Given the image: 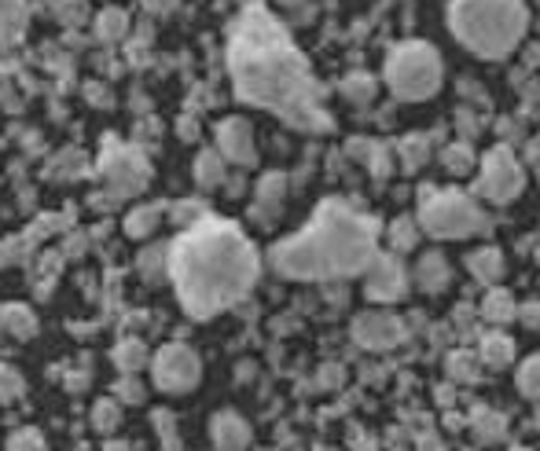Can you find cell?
Here are the masks:
<instances>
[{
    "mask_svg": "<svg viewBox=\"0 0 540 451\" xmlns=\"http://www.w3.org/2000/svg\"><path fill=\"white\" fill-rule=\"evenodd\" d=\"M526 187V169L519 165V158L511 155L507 147H493L482 162V180H478V191L489 198V203H514Z\"/></svg>",
    "mask_w": 540,
    "mask_h": 451,
    "instance_id": "9c48e42d",
    "label": "cell"
},
{
    "mask_svg": "<svg viewBox=\"0 0 540 451\" xmlns=\"http://www.w3.org/2000/svg\"><path fill=\"white\" fill-rule=\"evenodd\" d=\"M56 15L63 27H81L89 22V0H56Z\"/></svg>",
    "mask_w": 540,
    "mask_h": 451,
    "instance_id": "d6a6232c",
    "label": "cell"
},
{
    "mask_svg": "<svg viewBox=\"0 0 540 451\" xmlns=\"http://www.w3.org/2000/svg\"><path fill=\"white\" fill-rule=\"evenodd\" d=\"M467 268H471V275H474L478 283L493 287L504 275V254H500L497 246H482V249H474V254L467 257Z\"/></svg>",
    "mask_w": 540,
    "mask_h": 451,
    "instance_id": "ac0fdd59",
    "label": "cell"
},
{
    "mask_svg": "<svg viewBox=\"0 0 540 451\" xmlns=\"http://www.w3.org/2000/svg\"><path fill=\"white\" fill-rule=\"evenodd\" d=\"M379 257V224L346 206L342 198H328L316 206L309 228L273 246V268L287 279L324 283V279H350L367 271Z\"/></svg>",
    "mask_w": 540,
    "mask_h": 451,
    "instance_id": "3957f363",
    "label": "cell"
},
{
    "mask_svg": "<svg viewBox=\"0 0 540 451\" xmlns=\"http://www.w3.org/2000/svg\"><path fill=\"white\" fill-rule=\"evenodd\" d=\"M420 224L434 239H467L482 228V213L467 195L427 187L420 195Z\"/></svg>",
    "mask_w": 540,
    "mask_h": 451,
    "instance_id": "8992f818",
    "label": "cell"
},
{
    "mask_svg": "<svg viewBox=\"0 0 540 451\" xmlns=\"http://www.w3.org/2000/svg\"><path fill=\"white\" fill-rule=\"evenodd\" d=\"M415 279H420V287L427 294H437V290H445L449 287V264L441 254H423L420 264H415Z\"/></svg>",
    "mask_w": 540,
    "mask_h": 451,
    "instance_id": "d6986e66",
    "label": "cell"
},
{
    "mask_svg": "<svg viewBox=\"0 0 540 451\" xmlns=\"http://www.w3.org/2000/svg\"><path fill=\"white\" fill-rule=\"evenodd\" d=\"M89 103L92 107H111V92L104 85H89Z\"/></svg>",
    "mask_w": 540,
    "mask_h": 451,
    "instance_id": "74e56055",
    "label": "cell"
},
{
    "mask_svg": "<svg viewBox=\"0 0 540 451\" xmlns=\"http://www.w3.org/2000/svg\"><path fill=\"white\" fill-rule=\"evenodd\" d=\"M519 389H522V396L540 400V356H529L519 367Z\"/></svg>",
    "mask_w": 540,
    "mask_h": 451,
    "instance_id": "1f68e13d",
    "label": "cell"
},
{
    "mask_svg": "<svg viewBox=\"0 0 540 451\" xmlns=\"http://www.w3.org/2000/svg\"><path fill=\"white\" fill-rule=\"evenodd\" d=\"M445 371L452 382H478L482 378V356L478 353H467V348H456V353H449L445 360Z\"/></svg>",
    "mask_w": 540,
    "mask_h": 451,
    "instance_id": "7402d4cb",
    "label": "cell"
},
{
    "mask_svg": "<svg viewBox=\"0 0 540 451\" xmlns=\"http://www.w3.org/2000/svg\"><path fill=\"white\" fill-rule=\"evenodd\" d=\"M408 287V271L394 254H379L364 271V294L372 301H397Z\"/></svg>",
    "mask_w": 540,
    "mask_h": 451,
    "instance_id": "8fae6325",
    "label": "cell"
},
{
    "mask_svg": "<svg viewBox=\"0 0 540 451\" xmlns=\"http://www.w3.org/2000/svg\"><path fill=\"white\" fill-rule=\"evenodd\" d=\"M100 180L107 184V195L111 198H129V195H140L151 180V162L140 147H129V143H118V140H107L104 155H100Z\"/></svg>",
    "mask_w": 540,
    "mask_h": 451,
    "instance_id": "52a82bcc",
    "label": "cell"
},
{
    "mask_svg": "<svg viewBox=\"0 0 540 451\" xmlns=\"http://www.w3.org/2000/svg\"><path fill=\"white\" fill-rule=\"evenodd\" d=\"M258 249L232 220L203 217L169 246V279L191 319H213L258 283Z\"/></svg>",
    "mask_w": 540,
    "mask_h": 451,
    "instance_id": "7a4b0ae2",
    "label": "cell"
},
{
    "mask_svg": "<svg viewBox=\"0 0 540 451\" xmlns=\"http://www.w3.org/2000/svg\"><path fill=\"white\" fill-rule=\"evenodd\" d=\"M118 422H121V411H118L114 400H100V404L92 408V430L96 433H114Z\"/></svg>",
    "mask_w": 540,
    "mask_h": 451,
    "instance_id": "f546056e",
    "label": "cell"
},
{
    "mask_svg": "<svg viewBox=\"0 0 540 451\" xmlns=\"http://www.w3.org/2000/svg\"><path fill=\"white\" fill-rule=\"evenodd\" d=\"M0 327H4L12 338H19V341H30L37 334V316H34L30 305L12 301V305H0Z\"/></svg>",
    "mask_w": 540,
    "mask_h": 451,
    "instance_id": "2e32d148",
    "label": "cell"
},
{
    "mask_svg": "<svg viewBox=\"0 0 540 451\" xmlns=\"http://www.w3.org/2000/svg\"><path fill=\"white\" fill-rule=\"evenodd\" d=\"M441 165H445L449 172H456V177H463V172L474 169V150L467 143H449L445 150H441Z\"/></svg>",
    "mask_w": 540,
    "mask_h": 451,
    "instance_id": "83f0119b",
    "label": "cell"
},
{
    "mask_svg": "<svg viewBox=\"0 0 540 451\" xmlns=\"http://www.w3.org/2000/svg\"><path fill=\"white\" fill-rule=\"evenodd\" d=\"M342 96H346L350 103H367V99L375 96V81L367 78V73H353V78L342 81Z\"/></svg>",
    "mask_w": 540,
    "mask_h": 451,
    "instance_id": "4dcf8cb0",
    "label": "cell"
},
{
    "mask_svg": "<svg viewBox=\"0 0 540 451\" xmlns=\"http://www.w3.org/2000/svg\"><path fill=\"white\" fill-rule=\"evenodd\" d=\"M478 356L482 363L489 367H507L514 360V341L507 334H485L482 338V348H478Z\"/></svg>",
    "mask_w": 540,
    "mask_h": 451,
    "instance_id": "d4e9b609",
    "label": "cell"
},
{
    "mask_svg": "<svg viewBox=\"0 0 540 451\" xmlns=\"http://www.w3.org/2000/svg\"><path fill=\"white\" fill-rule=\"evenodd\" d=\"M529 27L522 0H449V30L463 48L485 59H504Z\"/></svg>",
    "mask_w": 540,
    "mask_h": 451,
    "instance_id": "277c9868",
    "label": "cell"
},
{
    "mask_svg": "<svg viewBox=\"0 0 540 451\" xmlns=\"http://www.w3.org/2000/svg\"><path fill=\"white\" fill-rule=\"evenodd\" d=\"M415 242H420V224H415L412 217H397L394 224H390V246H394L397 254L415 249Z\"/></svg>",
    "mask_w": 540,
    "mask_h": 451,
    "instance_id": "4316f807",
    "label": "cell"
},
{
    "mask_svg": "<svg viewBox=\"0 0 540 451\" xmlns=\"http://www.w3.org/2000/svg\"><path fill=\"white\" fill-rule=\"evenodd\" d=\"M30 27V0H0V44H19Z\"/></svg>",
    "mask_w": 540,
    "mask_h": 451,
    "instance_id": "9a60e30c",
    "label": "cell"
},
{
    "mask_svg": "<svg viewBox=\"0 0 540 451\" xmlns=\"http://www.w3.org/2000/svg\"><path fill=\"white\" fill-rule=\"evenodd\" d=\"M22 393V378L15 371H8V367H0V400H15Z\"/></svg>",
    "mask_w": 540,
    "mask_h": 451,
    "instance_id": "d590c367",
    "label": "cell"
},
{
    "mask_svg": "<svg viewBox=\"0 0 540 451\" xmlns=\"http://www.w3.org/2000/svg\"><path fill=\"white\" fill-rule=\"evenodd\" d=\"M386 85L397 99L420 103L441 88V56L427 41H405L386 56Z\"/></svg>",
    "mask_w": 540,
    "mask_h": 451,
    "instance_id": "5b68a950",
    "label": "cell"
},
{
    "mask_svg": "<svg viewBox=\"0 0 540 451\" xmlns=\"http://www.w3.org/2000/svg\"><path fill=\"white\" fill-rule=\"evenodd\" d=\"M287 195V177L283 172H265L258 180V191H254V220L258 224H268L276 213H280V203Z\"/></svg>",
    "mask_w": 540,
    "mask_h": 451,
    "instance_id": "5bb4252c",
    "label": "cell"
},
{
    "mask_svg": "<svg viewBox=\"0 0 540 451\" xmlns=\"http://www.w3.org/2000/svg\"><path fill=\"white\" fill-rule=\"evenodd\" d=\"M8 451H48V444H44V437H41V430H15L12 437H8Z\"/></svg>",
    "mask_w": 540,
    "mask_h": 451,
    "instance_id": "836d02e7",
    "label": "cell"
},
{
    "mask_svg": "<svg viewBox=\"0 0 540 451\" xmlns=\"http://www.w3.org/2000/svg\"><path fill=\"white\" fill-rule=\"evenodd\" d=\"M519 319L526 323V327H540V301H526V305H519Z\"/></svg>",
    "mask_w": 540,
    "mask_h": 451,
    "instance_id": "8d00e7d4",
    "label": "cell"
},
{
    "mask_svg": "<svg viewBox=\"0 0 540 451\" xmlns=\"http://www.w3.org/2000/svg\"><path fill=\"white\" fill-rule=\"evenodd\" d=\"M228 73L235 96L251 107L273 111L294 129L328 133L331 118L320 107V85L298 44L261 4H251L232 27Z\"/></svg>",
    "mask_w": 540,
    "mask_h": 451,
    "instance_id": "6da1fadb",
    "label": "cell"
},
{
    "mask_svg": "<svg viewBox=\"0 0 540 451\" xmlns=\"http://www.w3.org/2000/svg\"><path fill=\"white\" fill-rule=\"evenodd\" d=\"M92 34L96 41H104V44H114L129 34V11L126 8H104L100 15L92 19Z\"/></svg>",
    "mask_w": 540,
    "mask_h": 451,
    "instance_id": "e0dca14e",
    "label": "cell"
},
{
    "mask_svg": "<svg viewBox=\"0 0 540 451\" xmlns=\"http://www.w3.org/2000/svg\"><path fill=\"white\" fill-rule=\"evenodd\" d=\"M114 363H118L121 374H136L140 367H151V353H147L143 341L126 338V341H118V348H114Z\"/></svg>",
    "mask_w": 540,
    "mask_h": 451,
    "instance_id": "44dd1931",
    "label": "cell"
},
{
    "mask_svg": "<svg viewBox=\"0 0 540 451\" xmlns=\"http://www.w3.org/2000/svg\"><path fill=\"white\" fill-rule=\"evenodd\" d=\"M529 155H533V158L540 162V140H533V147H529Z\"/></svg>",
    "mask_w": 540,
    "mask_h": 451,
    "instance_id": "60d3db41",
    "label": "cell"
},
{
    "mask_svg": "<svg viewBox=\"0 0 540 451\" xmlns=\"http://www.w3.org/2000/svg\"><path fill=\"white\" fill-rule=\"evenodd\" d=\"M397 155H401V169L405 172H420L423 165H427V158H430V140L427 136H405L401 143H397Z\"/></svg>",
    "mask_w": 540,
    "mask_h": 451,
    "instance_id": "cb8c5ba5",
    "label": "cell"
},
{
    "mask_svg": "<svg viewBox=\"0 0 540 451\" xmlns=\"http://www.w3.org/2000/svg\"><path fill=\"white\" fill-rule=\"evenodd\" d=\"M401 338H405V323L390 312H364L353 319V341L364 348L382 353V348H394Z\"/></svg>",
    "mask_w": 540,
    "mask_h": 451,
    "instance_id": "7c38bea8",
    "label": "cell"
},
{
    "mask_svg": "<svg viewBox=\"0 0 540 451\" xmlns=\"http://www.w3.org/2000/svg\"><path fill=\"white\" fill-rule=\"evenodd\" d=\"M114 393H118V400H129V404H140L143 400V386L136 382V374H121Z\"/></svg>",
    "mask_w": 540,
    "mask_h": 451,
    "instance_id": "e575fe53",
    "label": "cell"
},
{
    "mask_svg": "<svg viewBox=\"0 0 540 451\" xmlns=\"http://www.w3.org/2000/svg\"><path fill=\"white\" fill-rule=\"evenodd\" d=\"M280 4H302V0H280Z\"/></svg>",
    "mask_w": 540,
    "mask_h": 451,
    "instance_id": "b9f144b4",
    "label": "cell"
},
{
    "mask_svg": "<svg viewBox=\"0 0 540 451\" xmlns=\"http://www.w3.org/2000/svg\"><path fill=\"white\" fill-rule=\"evenodd\" d=\"M199 136V125H195V118H181V140H195Z\"/></svg>",
    "mask_w": 540,
    "mask_h": 451,
    "instance_id": "ab89813d",
    "label": "cell"
},
{
    "mask_svg": "<svg viewBox=\"0 0 540 451\" xmlns=\"http://www.w3.org/2000/svg\"><path fill=\"white\" fill-rule=\"evenodd\" d=\"M514 451H526V447H514Z\"/></svg>",
    "mask_w": 540,
    "mask_h": 451,
    "instance_id": "7bdbcfd3",
    "label": "cell"
},
{
    "mask_svg": "<svg viewBox=\"0 0 540 451\" xmlns=\"http://www.w3.org/2000/svg\"><path fill=\"white\" fill-rule=\"evenodd\" d=\"M210 440L217 444V451H243L251 444V425L235 411H220L210 418Z\"/></svg>",
    "mask_w": 540,
    "mask_h": 451,
    "instance_id": "4fadbf2b",
    "label": "cell"
},
{
    "mask_svg": "<svg viewBox=\"0 0 540 451\" xmlns=\"http://www.w3.org/2000/svg\"><path fill=\"white\" fill-rule=\"evenodd\" d=\"M195 184L203 191L225 184V158H220V150H199V158H195Z\"/></svg>",
    "mask_w": 540,
    "mask_h": 451,
    "instance_id": "ffe728a7",
    "label": "cell"
},
{
    "mask_svg": "<svg viewBox=\"0 0 540 451\" xmlns=\"http://www.w3.org/2000/svg\"><path fill=\"white\" fill-rule=\"evenodd\" d=\"M474 433H478L482 444L500 440L504 437V415H497V411H478L474 415Z\"/></svg>",
    "mask_w": 540,
    "mask_h": 451,
    "instance_id": "f1b7e54d",
    "label": "cell"
},
{
    "mask_svg": "<svg viewBox=\"0 0 540 451\" xmlns=\"http://www.w3.org/2000/svg\"><path fill=\"white\" fill-rule=\"evenodd\" d=\"M181 4V0H143V8L147 11H155V15H166V11H174Z\"/></svg>",
    "mask_w": 540,
    "mask_h": 451,
    "instance_id": "f35d334b",
    "label": "cell"
},
{
    "mask_svg": "<svg viewBox=\"0 0 540 451\" xmlns=\"http://www.w3.org/2000/svg\"><path fill=\"white\" fill-rule=\"evenodd\" d=\"M217 150L220 158L239 165V169H251L258 162V143H254V125L247 118H225L217 125Z\"/></svg>",
    "mask_w": 540,
    "mask_h": 451,
    "instance_id": "30bf717a",
    "label": "cell"
},
{
    "mask_svg": "<svg viewBox=\"0 0 540 451\" xmlns=\"http://www.w3.org/2000/svg\"><path fill=\"white\" fill-rule=\"evenodd\" d=\"M158 220H162V210L158 206H136V210H129L126 220H121V228H126L129 239H147V235L158 228Z\"/></svg>",
    "mask_w": 540,
    "mask_h": 451,
    "instance_id": "603a6c76",
    "label": "cell"
},
{
    "mask_svg": "<svg viewBox=\"0 0 540 451\" xmlns=\"http://www.w3.org/2000/svg\"><path fill=\"white\" fill-rule=\"evenodd\" d=\"M482 316H485L489 323H507L511 316H519V305H514L511 290H500V287L489 290V297L482 301Z\"/></svg>",
    "mask_w": 540,
    "mask_h": 451,
    "instance_id": "484cf974",
    "label": "cell"
},
{
    "mask_svg": "<svg viewBox=\"0 0 540 451\" xmlns=\"http://www.w3.org/2000/svg\"><path fill=\"white\" fill-rule=\"evenodd\" d=\"M199 378H203V360H199L195 348H188L181 341L162 345L151 356V382L162 393H174V396L188 393V389L199 386Z\"/></svg>",
    "mask_w": 540,
    "mask_h": 451,
    "instance_id": "ba28073f",
    "label": "cell"
}]
</instances>
